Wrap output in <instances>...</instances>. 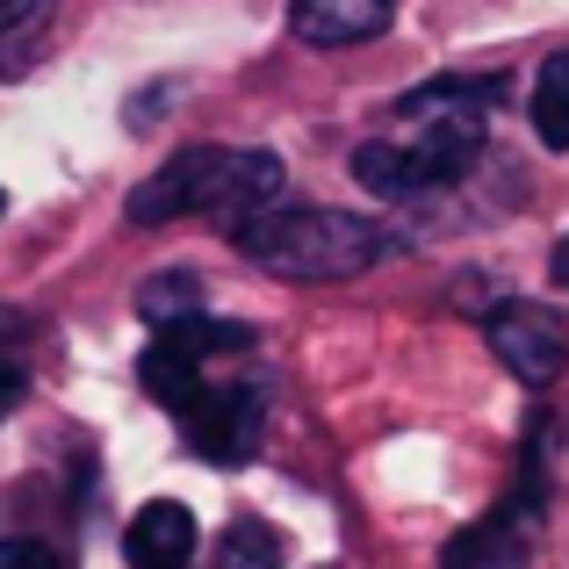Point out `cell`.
<instances>
[{
  "label": "cell",
  "instance_id": "cell-9",
  "mask_svg": "<svg viewBox=\"0 0 569 569\" xmlns=\"http://www.w3.org/2000/svg\"><path fill=\"white\" fill-rule=\"evenodd\" d=\"M123 556H130V569H181L194 556V512L173 505V498H152L138 519H130Z\"/></svg>",
  "mask_w": 569,
  "mask_h": 569
},
{
  "label": "cell",
  "instance_id": "cell-8",
  "mask_svg": "<svg viewBox=\"0 0 569 569\" xmlns=\"http://www.w3.org/2000/svg\"><path fill=\"white\" fill-rule=\"evenodd\" d=\"M389 14H397V0H296V8H289V29H296L303 43H325V51H339V43L382 37Z\"/></svg>",
  "mask_w": 569,
  "mask_h": 569
},
{
  "label": "cell",
  "instance_id": "cell-1",
  "mask_svg": "<svg viewBox=\"0 0 569 569\" xmlns=\"http://www.w3.org/2000/svg\"><path fill=\"white\" fill-rule=\"evenodd\" d=\"M505 94V80H432L403 94V138H368L353 152V181L382 202L432 194L483 159V116Z\"/></svg>",
  "mask_w": 569,
  "mask_h": 569
},
{
  "label": "cell",
  "instance_id": "cell-12",
  "mask_svg": "<svg viewBox=\"0 0 569 569\" xmlns=\"http://www.w3.org/2000/svg\"><path fill=\"white\" fill-rule=\"evenodd\" d=\"M138 310H144V325L188 318V310H202V289H194V274H188V267H173V274H152V281L138 289Z\"/></svg>",
  "mask_w": 569,
  "mask_h": 569
},
{
  "label": "cell",
  "instance_id": "cell-15",
  "mask_svg": "<svg viewBox=\"0 0 569 569\" xmlns=\"http://www.w3.org/2000/svg\"><path fill=\"white\" fill-rule=\"evenodd\" d=\"M14 397H22V361H8V353H0V418L14 411Z\"/></svg>",
  "mask_w": 569,
  "mask_h": 569
},
{
  "label": "cell",
  "instance_id": "cell-6",
  "mask_svg": "<svg viewBox=\"0 0 569 569\" xmlns=\"http://www.w3.org/2000/svg\"><path fill=\"white\" fill-rule=\"evenodd\" d=\"M490 347L527 389H548L569 368V325L548 303H498L490 310Z\"/></svg>",
  "mask_w": 569,
  "mask_h": 569
},
{
  "label": "cell",
  "instance_id": "cell-7",
  "mask_svg": "<svg viewBox=\"0 0 569 569\" xmlns=\"http://www.w3.org/2000/svg\"><path fill=\"white\" fill-rule=\"evenodd\" d=\"M533 533H541V483H533V469H527V490L505 498L490 519H476L469 533H455L440 569H527Z\"/></svg>",
  "mask_w": 569,
  "mask_h": 569
},
{
  "label": "cell",
  "instance_id": "cell-17",
  "mask_svg": "<svg viewBox=\"0 0 569 569\" xmlns=\"http://www.w3.org/2000/svg\"><path fill=\"white\" fill-rule=\"evenodd\" d=\"M0 217H8V194H0Z\"/></svg>",
  "mask_w": 569,
  "mask_h": 569
},
{
  "label": "cell",
  "instance_id": "cell-5",
  "mask_svg": "<svg viewBox=\"0 0 569 569\" xmlns=\"http://www.w3.org/2000/svg\"><path fill=\"white\" fill-rule=\"evenodd\" d=\"M252 347V325H231V318H202V310H188V318H167L152 325V347L138 353V382L152 389V403H181L194 382H202V368L217 361V353H246Z\"/></svg>",
  "mask_w": 569,
  "mask_h": 569
},
{
  "label": "cell",
  "instance_id": "cell-16",
  "mask_svg": "<svg viewBox=\"0 0 569 569\" xmlns=\"http://www.w3.org/2000/svg\"><path fill=\"white\" fill-rule=\"evenodd\" d=\"M548 274H556V281H562V289H569V238H562V246H556V252H548Z\"/></svg>",
  "mask_w": 569,
  "mask_h": 569
},
{
  "label": "cell",
  "instance_id": "cell-14",
  "mask_svg": "<svg viewBox=\"0 0 569 569\" xmlns=\"http://www.w3.org/2000/svg\"><path fill=\"white\" fill-rule=\"evenodd\" d=\"M0 569H66V556H58L51 541H0Z\"/></svg>",
  "mask_w": 569,
  "mask_h": 569
},
{
  "label": "cell",
  "instance_id": "cell-11",
  "mask_svg": "<svg viewBox=\"0 0 569 569\" xmlns=\"http://www.w3.org/2000/svg\"><path fill=\"white\" fill-rule=\"evenodd\" d=\"M217 569H281V533L267 519H238L217 541Z\"/></svg>",
  "mask_w": 569,
  "mask_h": 569
},
{
  "label": "cell",
  "instance_id": "cell-13",
  "mask_svg": "<svg viewBox=\"0 0 569 569\" xmlns=\"http://www.w3.org/2000/svg\"><path fill=\"white\" fill-rule=\"evenodd\" d=\"M43 14H51V0H0V58H8L14 43L43 22Z\"/></svg>",
  "mask_w": 569,
  "mask_h": 569
},
{
  "label": "cell",
  "instance_id": "cell-4",
  "mask_svg": "<svg viewBox=\"0 0 569 569\" xmlns=\"http://www.w3.org/2000/svg\"><path fill=\"white\" fill-rule=\"evenodd\" d=\"M173 418H181L188 447L209 469H246L260 455V432H267V382H209L202 376L173 403Z\"/></svg>",
  "mask_w": 569,
  "mask_h": 569
},
{
  "label": "cell",
  "instance_id": "cell-3",
  "mask_svg": "<svg viewBox=\"0 0 569 569\" xmlns=\"http://www.w3.org/2000/svg\"><path fill=\"white\" fill-rule=\"evenodd\" d=\"M281 167L274 152H238V144H188L173 152L152 181L130 188V223H173V217H209V223H246L252 209L281 202Z\"/></svg>",
  "mask_w": 569,
  "mask_h": 569
},
{
  "label": "cell",
  "instance_id": "cell-2",
  "mask_svg": "<svg viewBox=\"0 0 569 569\" xmlns=\"http://www.w3.org/2000/svg\"><path fill=\"white\" fill-rule=\"evenodd\" d=\"M231 246L246 252L260 274L274 281H353L368 267H382L397 252V238L368 217H347V209H252L246 223H231Z\"/></svg>",
  "mask_w": 569,
  "mask_h": 569
},
{
  "label": "cell",
  "instance_id": "cell-10",
  "mask_svg": "<svg viewBox=\"0 0 569 569\" xmlns=\"http://www.w3.org/2000/svg\"><path fill=\"white\" fill-rule=\"evenodd\" d=\"M533 138L548 152H569V51H556L533 80Z\"/></svg>",
  "mask_w": 569,
  "mask_h": 569
}]
</instances>
